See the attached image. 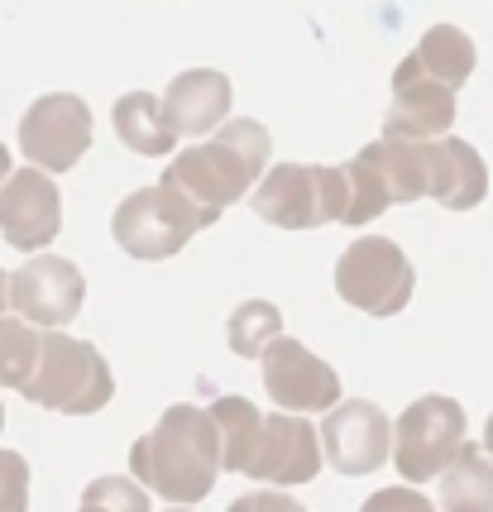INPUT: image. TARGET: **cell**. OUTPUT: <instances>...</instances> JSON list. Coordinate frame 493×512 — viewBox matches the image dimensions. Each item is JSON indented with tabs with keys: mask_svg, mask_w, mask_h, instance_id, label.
<instances>
[{
	"mask_svg": "<svg viewBox=\"0 0 493 512\" xmlns=\"http://www.w3.org/2000/svg\"><path fill=\"white\" fill-rule=\"evenodd\" d=\"M417 273L407 264V254L388 235H364L340 254L336 264V292L340 302H350L369 316H398L412 302Z\"/></svg>",
	"mask_w": 493,
	"mask_h": 512,
	"instance_id": "cell-6",
	"label": "cell"
},
{
	"mask_svg": "<svg viewBox=\"0 0 493 512\" xmlns=\"http://www.w3.org/2000/svg\"><path fill=\"white\" fill-rule=\"evenodd\" d=\"M321 460H326L321 436L297 412H278V417H264V426H259V446H254V460L245 474L259 484L292 489V484H312L321 474Z\"/></svg>",
	"mask_w": 493,
	"mask_h": 512,
	"instance_id": "cell-13",
	"label": "cell"
},
{
	"mask_svg": "<svg viewBox=\"0 0 493 512\" xmlns=\"http://www.w3.org/2000/svg\"><path fill=\"white\" fill-rule=\"evenodd\" d=\"M82 297H87V278L82 268L58 259V254H39L20 264V273L10 278V307L34 321V326H68L82 312Z\"/></svg>",
	"mask_w": 493,
	"mask_h": 512,
	"instance_id": "cell-12",
	"label": "cell"
},
{
	"mask_svg": "<svg viewBox=\"0 0 493 512\" xmlns=\"http://www.w3.org/2000/svg\"><path fill=\"white\" fill-rule=\"evenodd\" d=\"M225 335H230V350L240 359H259L273 335H283V312H278L273 302H259V297H254V302H240V307L230 312Z\"/></svg>",
	"mask_w": 493,
	"mask_h": 512,
	"instance_id": "cell-24",
	"label": "cell"
},
{
	"mask_svg": "<svg viewBox=\"0 0 493 512\" xmlns=\"http://www.w3.org/2000/svg\"><path fill=\"white\" fill-rule=\"evenodd\" d=\"M484 450H489V460H493V417H489V426H484Z\"/></svg>",
	"mask_w": 493,
	"mask_h": 512,
	"instance_id": "cell-29",
	"label": "cell"
},
{
	"mask_svg": "<svg viewBox=\"0 0 493 512\" xmlns=\"http://www.w3.org/2000/svg\"><path fill=\"white\" fill-rule=\"evenodd\" d=\"M130 469L149 493L168 503H202L221 474V441L211 412L178 402L163 412V422L130 446Z\"/></svg>",
	"mask_w": 493,
	"mask_h": 512,
	"instance_id": "cell-1",
	"label": "cell"
},
{
	"mask_svg": "<svg viewBox=\"0 0 493 512\" xmlns=\"http://www.w3.org/2000/svg\"><path fill=\"white\" fill-rule=\"evenodd\" d=\"M412 63L422 67L426 77H436V82H446L450 91H460L470 82L479 53H474V39L465 29H455V24H431L422 34V44L412 48Z\"/></svg>",
	"mask_w": 493,
	"mask_h": 512,
	"instance_id": "cell-19",
	"label": "cell"
},
{
	"mask_svg": "<svg viewBox=\"0 0 493 512\" xmlns=\"http://www.w3.org/2000/svg\"><path fill=\"white\" fill-rule=\"evenodd\" d=\"M0 431H5V407H0Z\"/></svg>",
	"mask_w": 493,
	"mask_h": 512,
	"instance_id": "cell-30",
	"label": "cell"
},
{
	"mask_svg": "<svg viewBox=\"0 0 493 512\" xmlns=\"http://www.w3.org/2000/svg\"><path fill=\"white\" fill-rule=\"evenodd\" d=\"M345 173L326 163H278L254 192L259 221L283 225V230H316V225L345 221Z\"/></svg>",
	"mask_w": 493,
	"mask_h": 512,
	"instance_id": "cell-4",
	"label": "cell"
},
{
	"mask_svg": "<svg viewBox=\"0 0 493 512\" xmlns=\"http://www.w3.org/2000/svg\"><path fill=\"white\" fill-rule=\"evenodd\" d=\"M115 134H120V144L130 154H144V158L168 154L178 144V130H173V120L163 111V101L149 96V91H125L115 101Z\"/></svg>",
	"mask_w": 493,
	"mask_h": 512,
	"instance_id": "cell-17",
	"label": "cell"
},
{
	"mask_svg": "<svg viewBox=\"0 0 493 512\" xmlns=\"http://www.w3.org/2000/svg\"><path fill=\"white\" fill-rule=\"evenodd\" d=\"M63 230V197L53 187V173L44 168H20L0 182V235L5 245L34 254L58 240Z\"/></svg>",
	"mask_w": 493,
	"mask_h": 512,
	"instance_id": "cell-10",
	"label": "cell"
},
{
	"mask_svg": "<svg viewBox=\"0 0 493 512\" xmlns=\"http://www.w3.org/2000/svg\"><path fill=\"white\" fill-rule=\"evenodd\" d=\"M340 173H345V187H350L345 221L340 225H369L393 206V197H388V187H383V178H379V168H374V158L364 154V149H359L350 163H340Z\"/></svg>",
	"mask_w": 493,
	"mask_h": 512,
	"instance_id": "cell-22",
	"label": "cell"
},
{
	"mask_svg": "<svg viewBox=\"0 0 493 512\" xmlns=\"http://www.w3.org/2000/svg\"><path fill=\"white\" fill-rule=\"evenodd\" d=\"M29 508V465L15 450H0V512Z\"/></svg>",
	"mask_w": 493,
	"mask_h": 512,
	"instance_id": "cell-25",
	"label": "cell"
},
{
	"mask_svg": "<svg viewBox=\"0 0 493 512\" xmlns=\"http://www.w3.org/2000/svg\"><path fill=\"white\" fill-rule=\"evenodd\" d=\"M321 455L340 474H374L393 455V426L374 402H336L321 412Z\"/></svg>",
	"mask_w": 493,
	"mask_h": 512,
	"instance_id": "cell-11",
	"label": "cell"
},
{
	"mask_svg": "<svg viewBox=\"0 0 493 512\" xmlns=\"http://www.w3.org/2000/svg\"><path fill=\"white\" fill-rule=\"evenodd\" d=\"M10 307V278H5V268H0V312Z\"/></svg>",
	"mask_w": 493,
	"mask_h": 512,
	"instance_id": "cell-27",
	"label": "cell"
},
{
	"mask_svg": "<svg viewBox=\"0 0 493 512\" xmlns=\"http://www.w3.org/2000/svg\"><path fill=\"white\" fill-rule=\"evenodd\" d=\"M465 446V407L455 398L426 393L398 417L393 431V465L403 479L426 484L455 460V450Z\"/></svg>",
	"mask_w": 493,
	"mask_h": 512,
	"instance_id": "cell-7",
	"label": "cell"
},
{
	"mask_svg": "<svg viewBox=\"0 0 493 512\" xmlns=\"http://www.w3.org/2000/svg\"><path fill=\"white\" fill-rule=\"evenodd\" d=\"M101 503H125V508H149L144 503V493H135V484H125V479H96L82 498V508H101Z\"/></svg>",
	"mask_w": 493,
	"mask_h": 512,
	"instance_id": "cell-26",
	"label": "cell"
},
{
	"mask_svg": "<svg viewBox=\"0 0 493 512\" xmlns=\"http://www.w3.org/2000/svg\"><path fill=\"white\" fill-rule=\"evenodd\" d=\"M211 422H216V441H221V474H245L259 446V407L249 398H216L211 402Z\"/></svg>",
	"mask_w": 493,
	"mask_h": 512,
	"instance_id": "cell-21",
	"label": "cell"
},
{
	"mask_svg": "<svg viewBox=\"0 0 493 512\" xmlns=\"http://www.w3.org/2000/svg\"><path fill=\"white\" fill-rule=\"evenodd\" d=\"M264 388L269 398L283 407V412H297V417H321L326 407L340 402V379L326 359H316L302 340H288V335H273L264 345Z\"/></svg>",
	"mask_w": 493,
	"mask_h": 512,
	"instance_id": "cell-9",
	"label": "cell"
},
{
	"mask_svg": "<svg viewBox=\"0 0 493 512\" xmlns=\"http://www.w3.org/2000/svg\"><path fill=\"white\" fill-rule=\"evenodd\" d=\"M44 335L24 316H0V388H24V379L39 364Z\"/></svg>",
	"mask_w": 493,
	"mask_h": 512,
	"instance_id": "cell-23",
	"label": "cell"
},
{
	"mask_svg": "<svg viewBox=\"0 0 493 512\" xmlns=\"http://www.w3.org/2000/svg\"><path fill=\"white\" fill-rule=\"evenodd\" d=\"M20 149L44 173H68L91 149V111L82 96L53 91L39 96L20 120Z\"/></svg>",
	"mask_w": 493,
	"mask_h": 512,
	"instance_id": "cell-8",
	"label": "cell"
},
{
	"mask_svg": "<svg viewBox=\"0 0 493 512\" xmlns=\"http://www.w3.org/2000/svg\"><path fill=\"white\" fill-rule=\"evenodd\" d=\"M441 508L446 512H493V460L484 446H460L441 469Z\"/></svg>",
	"mask_w": 493,
	"mask_h": 512,
	"instance_id": "cell-18",
	"label": "cell"
},
{
	"mask_svg": "<svg viewBox=\"0 0 493 512\" xmlns=\"http://www.w3.org/2000/svg\"><path fill=\"white\" fill-rule=\"evenodd\" d=\"M450 120H455V91L446 82H436V77H426L407 53L398 72H393V106L383 115V134L436 139V134L450 130Z\"/></svg>",
	"mask_w": 493,
	"mask_h": 512,
	"instance_id": "cell-14",
	"label": "cell"
},
{
	"mask_svg": "<svg viewBox=\"0 0 493 512\" xmlns=\"http://www.w3.org/2000/svg\"><path fill=\"white\" fill-rule=\"evenodd\" d=\"M10 178V149H5V144H0V182Z\"/></svg>",
	"mask_w": 493,
	"mask_h": 512,
	"instance_id": "cell-28",
	"label": "cell"
},
{
	"mask_svg": "<svg viewBox=\"0 0 493 512\" xmlns=\"http://www.w3.org/2000/svg\"><path fill=\"white\" fill-rule=\"evenodd\" d=\"M489 192V168L465 139H426V197L446 211H474Z\"/></svg>",
	"mask_w": 493,
	"mask_h": 512,
	"instance_id": "cell-15",
	"label": "cell"
},
{
	"mask_svg": "<svg viewBox=\"0 0 493 512\" xmlns=\"http://www.w3.org/2000/svg\"><path fill=\"white\" fill-rule=\"evenodd\" d=\"M163 111L173 120L178 134H206L216 130L230 111V77L216 72V67H192V72H178L173 87L163 96Z\"/></svg>",
	"mask_w": 493,
	"mask_h": 512,
	"instance_id": "cell-16",
	"label": "cell"
},
{
	"mask_svg": "<svg viewBox=\"0 0 493 512\" xmlns=\"http://www.w3.org/2000/svg\"><path fill=\"white\" fill-rule=\"evenodd\" d=\"M206 225L211 221H206L182 192H173L168 182H158V187H144V192H130V197L115 206L111 235L130 259L154 264V259L182 254V245H187L197 230H206Z\"/></svg>",
	"mask_w": 493,
	"mask_h": 512,
	"instance_id": "cell-5",
	"label": "cell"
},
{
	"mask_svg": "<svg viewBox=\"0 0 493 512\" xmlns=\"http://www.w3.org/2000/svg\"><path fill=\"white\" fill-rule=\"evenodd\" d=\"M34 407H48V412H63V417H91L101 412L115 393L111 364L101 359L96 345L87 340H72V335H44L39 345V364L34 374L24 379L20 388Z\"/></svg>",
	"mask_w": 493,
	"mask_h": 512,
	"instance_id": "cell-3",
	"label": "cell"
},
{
	"mask_svg": "<svg viewBox=\"0 0 493 512\" xmlns=\"http://www.w3.org/2000/svg\"><path fill=\"white\" fill-rule=\"evenodd\" d=\"M269 149H273V139L259 120H230V125H221V139L197 144V149H182L163 168L158 182H168L173 192H182L206 221L216 225L225 206L249 197V187L259 182L264 163H269Z\"/></svg>",
	"mask_w": 493,
	"mask_h": 512,
	"instance_id": "cell-2",
	"label": "cell"
},
{
	"mask_svg": "<svg viewBox=\"0 0 493 512\" xmlns=\"http://www.w3.org/2000/svg\"><path fill=\"white\" fill-rule=\"evenodd\" d=\"M364 154L374 158L383 187L393 201H417L426 197V139H398L383 134L374 144H364Z\"/></svg>",
	"mask_w": 493,
	"mask_h": 512,
	"instance_id": "cell-20",
	"label": "cell"
}]
</instances>
